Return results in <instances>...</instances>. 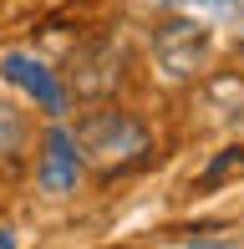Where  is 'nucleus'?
Returning a JSON list of instances; mask_svg holds the SVG:
<instances>
[{
	"label": "nucleus",
	"instance_id": "7ed1b4c3",
	"mask_svg": "<svg viewBox=\"0 0 244 249\" xmlns=\"http://www.w3.org/2000/svg\"><path fill=\"white\" fill-rule=\"evenodd\" d=\"M0 71H5L10 87L31 92L46 112H56V117L66 112V87H61V76L51 71L46 61H36V56H5V61H0Z\"/></svg>",
	"mask_w": 244,
	"mask_h": 249
},
{
	"label": "nucleus",
	"instance_id": "423d86ee",
	"mask_svg": "<svg viewBox=\"0 0 244 249\" xmlns=\"http://www.w3.org/2000/svg\"><path fill=\"white\" fill-rule=\"evenodd\" d=\"M26 148V117L16 102H0V158H16Z\"/></svg>",
	"mask_w": 244,
	"mask_h": 249
},
{
	"label": "nucleus",
	"instance_id": "20e7f679",
	"mask_svg": "<svg viewBox=\"0 0 244 249\" xmlns=\"http://www.w3.org/2000/svg\"><path fill=\"white\" fill-rule=\"evenodd\" d=\"M36 183L46 188V194H71V188L82 183V153H76L71 132H61V127L46 132V153H41Z\"/></svg>",
	"mask_w": 244,
	"mask_h": 249
},
{
	"label": "nucleus",
	"instance_id": "0eeeda50",
	"mask_svg": "<svg viewBox=\"0 0 244 249\" xmlns=\"http://www.w3.org/2000/svg\"><path fill=\"white\" fill-rule=\"evenodd\" d=\"M183 249H244V244L234 239V234H193Z\"/></svg>",
	"mask_w": 244,
	"mask_h": 249
},
{
	"label": "nucleus",
	"instance_id": "39448f33",
	"mask_svg": "<svg viewBox=\"0 0 244 249\" xmlns=\"http://www.w3.org/2000/svg\"><path fill=\"white\" fill-rule=\"evenodd\" d=\"M168 5H178L183 16L204 20V26H234V20H244V0H168Z\"/></svg>",
	"mask_w": 244,
	"mask_h": 249
},
{
	"label": "nucleus",
	"instance_id": "f257e3e1",
	"mask_svg": "<svg viewBox=\"0 0 244 249\" xmlns=\"http://www.w3.org/2000/svg\"><path fill=\"white\" fill-rule=\"evenodd\" d=\"M76 153H82V163L102 168V173H122V168L142 163V153H148V127H142L138 117H127V112L117 107H102L92 112V117L82 122V132H76Z\"/></svg>",
	"mask_w": 244,
	"mask_h": 249
},
{
	"label": "nucleus",
	"instance_id": "f03ea898",
	"mask_svg": "<svg viewBox=\"0 0 244 249\" xmlns=\"http://www.w3.org/2000/svg\"><path fill=\"white\" fill-rule=\"evenodd\" d=\"M153 51H158V66L168 76H188V71H198V66L209 61V31H204V20H173V26H163L158 31V41H153Z\"/></svg>",
	"mask_w": 244,
	"mask_h": 249
}]
</instances>
